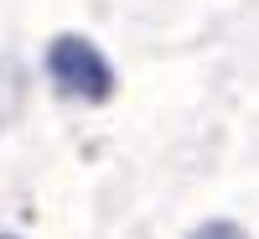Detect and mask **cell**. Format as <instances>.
Segmentation results:
<instances>
[{"instance_id": "cell-1", "label": "cell", "mask_w": 259, "mask_h": 239, "mask_svg": "<svg viewBox=\"0 0 259 239\" xmlns=\"http://www.w3.org/2000/svg\"><path fill=\"white\" fill-rule=\"evenodd\" d=\"M41 73H47L52 94L78 104V110H99L119 94V73H114L109 52L83 31H57L41 47Z\"/></svg>"}, {"instance_id": "cell-2", "label": "cell", "mask_w": 259, "mask_h": 239, "mask_svg": "<svg viewBox=\"0 0 259 239\" xmlns=\"http://www.w3.org/2000/svg\"><path fill=\"white\" fill-rule=\"evenodd\" d=\"M187 239H254V234H249L239 219H202Z\"/></svg>"}, {"instance_id": "cell-3", "label": "cell", "mask_w": 259, "mask_h": 239, "mask_svg": "<svg viewBox=\"0 0 259 239\" xmlns=\"http://www.w3.org/2000/svg\"><path fill=\"white\" fill-rule=\"evenodd\" d=\"M0 239H21V234H6V229H0Z\"/></svg>"}]
</instances>
